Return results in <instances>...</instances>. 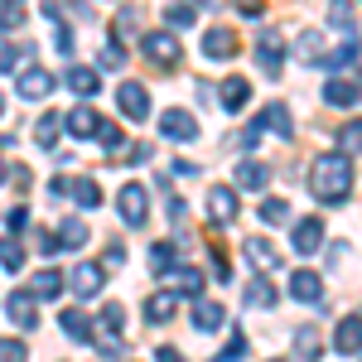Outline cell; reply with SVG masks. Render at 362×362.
I'll return each instance as SVG.
<instances>
[{
	"instance_id": "obj_54",
	"label": "cell",
	"mask_w": 362,
	"mask_h": 362,
	"mask_svg": "<svg viewBox=\"0 0 362 362\" xmlns=\"http://www.w3.org/2000/svg\"><path fill=\"white\" fill-rule=\"evenodd\" d=\"M5 169H10V165H0V184H5V179H10V174H5Z\"/></svg>"
},
{
	"instance_id": "obj_6",
	"label": "cell",
	"mask_w": 362,
	"mask_h": 362,
	"mask_svg": "<svg viewBox=\"0 0 362 362\" xmlns=\"http://www.w3.org/2000/svg\"><path fill=\"white\" fill-rule=\"evenodd\" d=\"M290 247L300 251V256L324 251V223H319V218H300V223L290 227Z\"/></svg>"
},
{
	"instance_id": "obj_7",
	"label": "cell",
	"mask_w": 362,
	"mask_h": 362,
	"mask_svg": "<svg viewBox=\"0 0 362 362\" xmlns=\"http://www.w3.org/2000/svg\"><path fill=\"white\" fill-rule=\"evenodd\" d=\"M280 63H285V49H280V34L276 29H266L261 39H256V68L266 73V78H276Z\"/></svg>"
},
{
	"instance_id": "obj_40",
	"label": "cell",
	"mask_w": 362,
	"mask_h": 362,
	"mask_svg": "<svg viewBox=\"0 0 362 362\" xmlns=\"http://www.w3.org/2000/svg\"><path fill=\"white\" fill-rule=\"evenodd\" d=\"M68 189H73V198H78V203H83V208H97V203H102V189H97V184H92V179H73V184H68Z\"/></svg>"
},
{
	"instance_id": "obj_22",
	"label": "cell",
	"mask_w": 362,
	"mask_h": 362,
	"mask_svg": "<svg viewBox=\"0 0 362 362\" xmlns=\"http://www.w3.org/2000/svg\"><path fill=\"white\" fill-rule=\"evenodd\" d=\"M58 324H63V334L73 338V343H92V319H87L83 309H63V319H58Z\"/></svg>"
},
{
	"instance_id": "obj_49",
	"label": "cell",
	"mask_w": 362,
	"mask_h": 362,
	"mask_svg": "<svg viewBox=\"0 0 362 362\" xmlns=\"http://www.w3.org/2000/svg\"><path fill=\"white\" fill-rule=\"evenodd\" d=\"M29 227V213L25 208H10V232H25Z\"/></svg>"
},
{
	"instance_id": "obj_21",
	"label": "cell",
	"mask_w": 362,
	"mask_h": 362,
	"mask_svg": "<svg viewBox=\"0 0 362 362\" xmlns=\"http://www.w3.org/2000/svg\"><path fill=\"white\" fill-rule=\"evenodd\" d=\"M174 285H165V290H174V295H189V300H203V271L198 266H184V271H174Z\"/></svg>"
},
{
	"instance_id": "obj_47",
	"label": "cell",
	"mask_w": 362,
	"mask_h": 362,
	"mask_svg": "<svg viewBox=\"0 0 362 362\" xmlns=\"http://www.w3.org/2000/svg\"><path fill=\"white\" fill-rule=\"evenodd\" d=\"M25 25V10L20 5H0V29H20Z\"/></svg>"
},
{
	"instance_id": "obj_36",
	"label": "cell",
	"mask_w": 362,
	"mask_h": 362,
	"mask_svg": "<svg viewBox=\"0 0 362 362\" xmlns=\"http://www.w3.org/2000/svg\"><path fill=\"white\" fill-rule=\"evenodd\" d=\"M97 324H102V334H107V338H116L121 329H126V309H121V305L112 300V305L102 309V319H97Z\"/></svg>"
},
{
	"instance_id": "obj_32",
	"label": "cell",
	"mask_w": 362,
	"mask_h": 362,
	"mask_svg": "<svg viewBox=\"0 0 362 362\" xmlns=\"http://www.w3.org/2000/svg\"><path fill=\"white\" fill-rule=\"evenodd\" d=\"M0 266H5L10 276L25 271V242H20V237H5V242H0Z\"/></svg>"
},
{
	"instance_id": "obj_15",
	"label": "cell",
	"mask_w": 362,
	"mask_h": 362,
	"mask_svg": "<svg viewBox=\"0 0 362 362\" xmlns=\"http://www.w3.org/2000/svg\"><path fill=\"white\" fill-rule=\"evenodd\" d=\"M63 126H68V136H73V140H92V136H97V126H102V116L83 102V107H73V112L63 116Z\"/></svg>"
},
{
	"instance_id": "obj_18",
	"label": "cell",
	"mask_w": 362,
	"mask_h": 362,
	"mask_svg": "<svg viewBox=\"0 0 362 362\" xmlns=\"http://www.w3.org/2000/svg\"><path fill=\"white\" fill-rule=\"evenodd\" d=\"M174 309H179V295H174V290H155V295L145 300V319H150V324H169Z\"/></svg>"
},
{
	"instance_id": "obj_35",
	"label": "cell",
	"mask_w": 362,
	"mask_h": 362,
	"mask_svg": "<svg viewBox=\"0 0 362 362\" xmlns=\"http://www.w3.org/2000/svg\"><path fill=\"white\" fill-rule=\"evenodd\" d=\"M92 140H102V150H107V155H121V150H126V131H121V126H112V121H102Z\"/></svg>"
},
{
	"instance_id": "obj_14",
	"label": "cell",
	"mask_w": 362,
	"mask_h": 362,
	"mask_svg": "<svg viewBox=\"0 0 362 362\" xmlns=\"http://www.w3.org/2000/svg\"><path fill=\"white\" fill-rule=\"evenodd\" d=\"M334 348L343 353V358H358L362 353V319L358 314H348V319L334 329Z\"/></svg>"
},
{
	"instance_id": "obj_53",
	"label": "cell",
	"mask_w": 362,
	"mask_h": 362,
	"mask_svg": "<svg viewBox=\"0 0 362 362\" xmlns=\"http://www.w3.org/2000/svg\"><path fill=\"white\" fill-rule=\"evenodd\" d=\"M121 261H126V251H121V247L112 242V247H107V266H121Z\"/></svg>"
},
{
	"instance_id": "obj_5",
	"label": "cell",
	"mask_w": 362,
	"mask_h": 362,
	"mask_svg": "<svg viewBox=\"0 0 362 362\" xmlns=\"http://www.w3.org/2000/svg\"><path fill=\"white\" fill-rule=\"evenodd\" d=\"M63 285H73L78 300H97L102 285H107V271H102L97 261H83V266H73V280H63Z\"/></svg>"
},
{
	"instance_id": "obj_16",
	"label": "cell",
	"mask_w": 362,
	"mask_h": 362,
	"mask_svg": "<svg viewBox=\"0 0 362 362\" xmlns=\"http://www.w3.org/2000/svg\"><path fill=\"white\" fill-rule=\"evenodd\" d=\"M266 184H271V165H261V160H242V165H237V189L266 194Z\"/></svg>"
},
{
	"instance_id": "obj_50",
	"label": "cell",
	"mask_w": 362,
	"mask_h": 362,
	"mask_svg": "<svg viewBox=\"0 0 362 362\" xmlns=\"http://www.w3.org/2000/svg\"><path fill=\"white\" fill-rule=\"evenodd\" d=\"M169 174H179V179H194L198 165H189V160H174V165H169Z\"/></svg>"
},
{
	"instance_id": "obj_55",
	"label": "cell",
	"mask_w": 362,
	"mask_h": 362,
	"mask_svg": "<svg viewBox=\"0 0 362 362\" xmlns=\"http://www.w3.org/2000/svg\"><path fill=\"white\" fill-rule=\"evenodd\" d=\"M0 116H5V97H0Z\"/></svg>"
},
{
	"instance_id": "obj_46",
	"label": "cell",
	"mask_w": 362,
	"mask_h": 362,
	"mask_svg": "<svg viewBox=\"0 0 362 362\" xmlns=\"http://www.w3.org/2000/svg\"><path fill=\"white\" fill-rule=\"evenodd\" d=\"M34 251H44V256H58L63 247H58V237H54V232H44V227H34Z\"/></svg>"
},
{
	"instance_id": "obj_29",
	"label": "cell",
	"mask_w": 362,
	"mask_h": 362,
	"mask_svg": "<svg viewBox=\"0 0 362 362\" xmlns=\"http://www.w3.org/2000/svg\"><path fill=\"white\" fill-rule=\"evenodd\" d=\"M247 256L256 261V271H266V276L280 266V256L271 251V242H266V237H251V242H247Z\"/></svg>"
},
{
	"instance_id": "obj_4",
	"label": "cell",
	"mask_w": 362,
	"mask_h": 362,
	"mask_svg": "<svg viewBox=\"0 0 362 362\" xmlns=\"http://www.w3.org/2000/svg\"><path fill=\"white\" fill-rule=\"evenodd\" d=\"M5 314H10V324L15 329H39V300L29 295V290H10V300H5Z\"/></svg>"
},
{
	"instance_id": "obj_41",
	"label": "cell",
	"mask_w": 362,
	"mask_h": 362,
	"mask_svg": "<svg viewBox=\"0 0 362 362\" xmlns=\"http://www.w3.org/2000/svg\"><path fill=\"white\" fill-rule=\"evenodd\" d=\"M29 49H20V44H10V39H0V73H15L20 63H25Z\"/></svg>"
},
{
	"instance_id": "obj_20",
	"label": "cell",
	"mask_w": 362,
	"mask_h": 362,
	"mask_svg": "<svg viewBox=\"0 0 362 362\" xmlns=\"http://www.w3.org/2000/svg\"><path fill=\"white\" fill-rule=\"evenodd\" d=\"M218 102H223V112H242L251 102V83L247 78H227V83L218 87Z\"/></svg>"
},
{
	"instance_id": "obj_38",
	"label": "cell",
	"mask_w": 362,
	"mask_h": 362,
	"mask_svg": "<svg viewBox=\"0 0 362 362\" xmlns=\"http://www.w3.org/2000/svg\"><path fill=\"white\" fill-rule=\"evenodd\" d=\"M165 15H169V25H174V29H184V25H194V20H198V5H194V0H174Z\"/></svg>"
},
{
	"instance_id": "obj_48",
	"label": "cell",
	"mask_w": 362,
	"mask_h": 362,
	"mask_svg": "<svg viewBox=\"0 0 362 362\" xmlns=\"http://www.w3.org/2000/svg\"><path fill=\"white\" fill-rule=\"evenodd\" d=\"M261 131H266V126H261V116H256V121H251L247 131L237 136V145H242V150H256V140H261Z\"/></svg>"
},
{
	"instance_id": "obj_26",
	"label": "cell",
	"mask_w": 362,
	"mask_h": 362,
	"mask_svg": "<svg viewBox=\"0 0 362 362\" xmlns=\"http://www.w3.org/2000/svg\"><path fill=\"white\" fill-rule=\"evenodd\" d=\"M276 300H280V295H276V285H271L266 276H256L247 285V305L251 309H276Z\"/></svg>"
},
{
	"instance_id": "obj_2",
	"label": "cell",
	"mask_w": 362,
	"mask_h": 362,
	"mask_svg": "<svg viewBox=\"0 0 362 362\" xmlns=\"http://www.w3.org/2000/svg\"><path fill=\"white\" fill-rule=\"evenodd\" d=\"M140 54H145V63H155V68H179V39L169 34V29H145V39H140Z\"/></svg>"
},
{
	"instance_id": "obj_12",
	"label": "cell",
	"mask_w": 362,
	"mask_h": 362,
	"mask_svg": "<svg viewBox=\"0 0 362 362\" xmlns=\"http://www.w3.org/2000/svg\"><path fill=\"white\" fill-rule=\"evenodd\" d=\"M208 218H213V223H232V218H237V189L213 184V189H208Z\"/></svg>"
},
{
	"instance_id": "obj_33",
	"label": "cell",
	"mask_w": 362,
	"mask_h": 362,
	"mask_svg": "<svg viewBox=\"0 0 362 362\" xmlns=\"http://www.w3.org/2000/svg\"><path fill=\"white\" fill-rule=\"evenodd\" d=\"M319 63H324V68H334V73H348V68L358 63V44L348 39L343 49H334V54H319Z\"/></svg>"
},
{
	"instance_id": "obj_24",
	"label": "cell",
	"mask_w": 362,
	"mask_h": 362,
	"mask_svg": "<svg viewBox=\"0 0 362 362\" xmlns=\"http://www.w3.org/2000/svg\"><path fill=\"white\" fill-rule=\"evenodd\" d=\"M261 126H271V131H276V136H295V121H290V107H285V102H271V107H266V112H261Z\"/></svg>"
},
{
	"instance_id": "obj_30",
	"label": "cell",
	"mask_w": 362,
	"mask_h": 362,
	"mask_svg": "<svg viewBox=\"0 0 362 362\" xmlns=\"http://www.w3.org/2000/svg\"><path fill=\"white\" fill-rule=\"evenodd\" d=\"M54 237H58V247H83V242H87V223H83V218H63Z\"/></svg>"
},
{
	"instance_id": "obj_25",
	"label": "cell",
	"mask_w": 362,
	"mask_h": 362,
	"mask_svg": "<svg viewBox=\"0 0 362 362\" xmlns=\"http://www.w3.org/2000/svg\"><path fill=\"white\" fill-rule=\"evenodd\" d=\"M256 218H261V227L290 223V203H285V198H261V203H256Z\"/></svg>"
},
{
	"instance_id": "obj_1",
	"label": "cell",
	"mask_w": 362,
	"mask_h": 362,
	"mask_svg": "<svg viewBox=\"0 0 362 362\" xmlns=\"http://www.w3.org/2000/svg\"><path fill=\"white\" fill-rule=\"evenodd\" d=\"M309 194L319 198V203H343V198L353 194V160L348 155H319L314 165H309Z\"/></svg>"
},
{
	"instance_id": "obj_39",
	"label": "cell",
	"mask_w": 362,
	"mask_h": 362,
	"mask_svg": "<svg viewBox=\"0 0 362 362\" xmlns=\"http://www.w3.org/2000/svg\"><path fill=\"white\" fill-rule=\"evenodd\" d=\"M295 353H300V358L305 362H319V334H314V329H300V334H295Z\"/></svg>"
},
{
	"instance_id": "obj_56",
	"label": "cell",
	"mask_w": 362,
	"mask_h": 362,
	"mask_svg": "<svg viewBox=\"0 0 362 362\" xmlns=\"http://www.w3.org/2000/svg\"><path fill=\"white\" fill-rule=\"evenodd\" d=\"M5 5H20V0H5Z\"/></svg>"
},
{
	"instance_id": "obj_10",
	"label": "cell",
	"mask_w": 362,
	"mask_h": 362,
	"mask_svg": "<svg viewBox=\"0 0 362 362\" xmlns=\"http://www.w3.org/2000/svg\"><path fill=\"white\" fill-rule=\"evenodd\" d=\"M237 54V34L227 25H218V29H208L203 34V58H213V63H227V58Z\"/></svg>"
},
{
	"instance_id": "obj_52",
	"label": "cell",
	"mask_w": 362,
	"mask_h": 362,
	"mask_svg": "<svg viewBox=\"0 0 362 362\" xmlns=\"http://www.w3.org/2000/svg\"><path fill=\"white\" fill-rule=\"evenodd\" d=\"M232 5H237L242 15H261V0H232Z\"/></svg>"
},
{
	"instance_id": "obj_45",
	"label": "cell",
	"mask_w": 362,
	"mask_h": 362,
	"mask_svg": "<svg viewBox=\"0 0 362 362\" xmlns=\"http://www.w3.org/2000/svg\"><path fill=\"white\" fill-rule=\"evenodd\" d=\"M295 54L305 58V63H319V34H300V44H295Z\"/></svg>"
},
{
	"instance_id": "obj_27",
	"label": "cell",
	"mask_w": 362,
	"mask_h": 362,
	"mask_svg": "<svg viewBox=\"0 0 362 362\" xmlns=\"http://www.w3.org/2000/svg\"><path fill=\"white\" fill-rule=\"evenodd\" d=\"M174 261H179V242H155V247H150V271H155V276H169Z\"/></svg>"
},
{
	"instance_id": "obj_31",
	"label": "cell",
	"mask_w": 362,
	"mask_h": 362,
	"mask_svg": "<svg viewBox=\"0 0 362 362\" xmlns=\"http://www.w3.org/2000/svg\"><path fill=\"white\" fill-rule=\"evenodd\" d=\"M29 295H34V300H58V295H63V276H58V271H39Z\"/></svg>"
},
{
	"instance_id": "obj_17",
	"label": "cell",
	"mask_w": 362,
	"mask_h": 362,
	"mask_svg": "<svg viewBox=\"0 0 362 362\" xmlns=\"http://www.w3.org/2000/svg\"><path fill=\"white\" fill-rule=\"evenodd\" d=\"M324 102L353 112V107H358V83H353V78H329V83H324Z\"/></svg>"
},
{
	"instance_id": "obj_3",
	"label": "cell",
	"mask_w": 362,
	"mask_h": 362,
	"mask_svg": "<svg viewBox=\"0 0 362 362\" xmlns=\"http://www.w3.org/2000/svg\"><path fill=\"white\" fill-rule=\"evenodd\" d=\"M116 213H121V223L126 227H145V218H150V189L145 184H121V194H116Z\"/></svg>"
},
{
	"instance_id": "obj_34",
	"label": "cell",
	"mask_w": 362,
	"mask_h": 362,
	"mask_svg": "<svg viewBox=\"0 0 362 362\" xmlns=\"http://www.w3.org/2000/svg\"><path fill=\"white\" fill-rule=\"evenodd\" d=\"M329 25L353 34V25H358V5H353V0H334V5H329Z\"/></svg>"
},
{
	"instance_id": "obj_57",
	"label": "cell",
	"mask_w": 362,
	"mask_h": 362,
	"mask_svg": "<svg viewBox=\"0 0 362 362\" xmlns=\"http://www.w3.org/2000/svg\"><path fill=\"white\" fill-rule=\"evenodd\" d=\"M271 362H285V358H271Z\"/></svg>"
},
{
	"instance_id": "obj_37",
	"label": "cell",
	"mask_w": 362,
	"mask_h": 362,
	"mask_svg": "<svg viewBox=\"0 0 362 362\" xmlns=\"http://www.w3.org/2000/svg\"><path fill=\"white\" fill-rule=\"evenodd\" d=\"M97 68H107V73H121V68H126V49H121L116 39H107V49L97 54Z\"/></svg>"
},
{
	"instance_id": "obj_43",
	"label": "cell",
	"mask_w": 362,
	"mask_h": 362,
	"mask_svg": "<svg viewBox=\"0 0 362 362\" xmlns=\"http://www.w3.org/2000/svg\"><path fill=\"white\" fill-rule=\"evenodd\" d=\"M0 362H29V348L20 338H0Z\"/></svg>"
},
{
	"instance_id": "obj_42",
	"label": "cell",
	"mask_w": 362,
	"mask_h": 362,
	"mask_svg": "<svg viewBox=\"0 0 362 362\" xmlns=\"http://www.w3.org/2000/svg\"><path fill=\"white\" fill-rule=\"evenodd\" d=\"M358 140H362V126H358V121H348V126L338 131V155L353 160V155H358Z\"/></svg>"
},
{
	"instance_id": "obj_8",
	"label": "cell",
	"mask_w": 362,
	"mask_h": 362,
	"mask_svg": "<svg viewBox=\"0 0 362 362\" xmlns=\"http://www.w3.org/2000/svg\"><path fill=\"white\" fill-rule=\"evenodd\" d=\"M160 131H165V140H194L198 136V116L184 112V107H169V112L160 116Z\"/></svg>"
},
{
	"instance_id": "obj_13",
	"label": "cell",
	"mask_w": 362,
	"mask_h": 362,
	"mask_svg": "<svg viewBox=\"0 0 362 362\" xmlns=\"http://www.w3.org/2000/svg\"><path fill=\"white\" fill-rule=\"evenodd\" d=\"M116 102H121V112L131 116V121H145V116H150V92H145L140 83H121Z\"/></svg>"
},
{
	"instance_id": "obj_9",
	"label": "cell",
	"mask_w": 362,
	"mask_h": 362,
	"mask_svg": "<svg viewBox=\"0 0 362 362\" xmlns=\"http://www.w3.org/2000/svg\"><path fill=\"white\" fill-rule=\"evenodd\" d=\"M290 300H300V305H324V276L295 271V276H290Z\"/></svg>"
},
{
	"instance_id": "obj_51",
	"label": "cell",
	"mask_w": 362,
	"mask_h": 362,
	"mask_svg": "<svg viewBox=\"0 0 362 362\" xmlns=\"http://www.w3.org/2000/svg\"><path fill=\"white\" fill-rule=\"evenodd\" d=\"M155 362H184V353H179V348H169V343H165V348L155 353Z\"/></svg>"
},
{
	"instance_id": "obj_11",
	"label": "cell",
	"mask_w": 362,
	"mask_h": 362,
	"mask_svg": "<svg viewBox=\"0 0 362 362\" xmlns=\"http://www.w3.org/2000/svg\"><path fill=\"white\" fill-rule=\"evenodd\" d=\"M49 92H54L49 68H20V97H25V102H44Z\"/></svg>"
},
{
	"instance_id": "obj_23",
	"label": "cell",
	"mask_w": 362,
	"mask_h": 362,
	"mask_svg": "<svg viewBox=\"0 0 362 362\" xmlns=\"http://www.w3.org/2000/svg\"><path fill=\"white\" fill-rule=\"evenodd\" d=\"M68 87H73V92H78V97H97V68H83V63H68Z\"/></svg>"
},
{
	"instance_id": "obj_19",
	"label": "cell",
	"mask_w": 362,
	"mask_h": 362,
	"mask_svg": "<svg viewBox=\"0 0 362 362\" xmlns=\"http://www.w3.org/2000/svg\"><path fill=\"white\" fill-rule=\"evenodd\" d=\"M194 324L203 329V334H218L227 324V309L218 305V300H194Z\"/></svg>"
},
{
	"instance_id": "obj_44",
	"label": "cell",
	"mask_w": 362,
	"mask_h": 362,
	"mask_svg": "<svg viewBox=\"0 0 362 362\" xmlns=\"http://www.w3.org/2000/svg\"><path fill=\"white\" fill-rule=\"evenodd\" d=\"M242 353H247V338H242V329H232V338H227V348L218 353V362H242Z\"/></svg>"
},
{
	"instance_id": "obj_28",
	"label": "cell",
	"mask_w": 362,
	"mask_h": 362,
	"mask_svg": "<svg viewBox=\"0 0 362 362\" xmlns=\"http://www.w3.org/2000/svg\"><path fill=\"white\" fill-rule=\"evenodd\" d=\"M58 136H63V116H58V112H44V116H39V126H34V140H39L44 150H54Z\"/></svg>"
}]
</instances>
